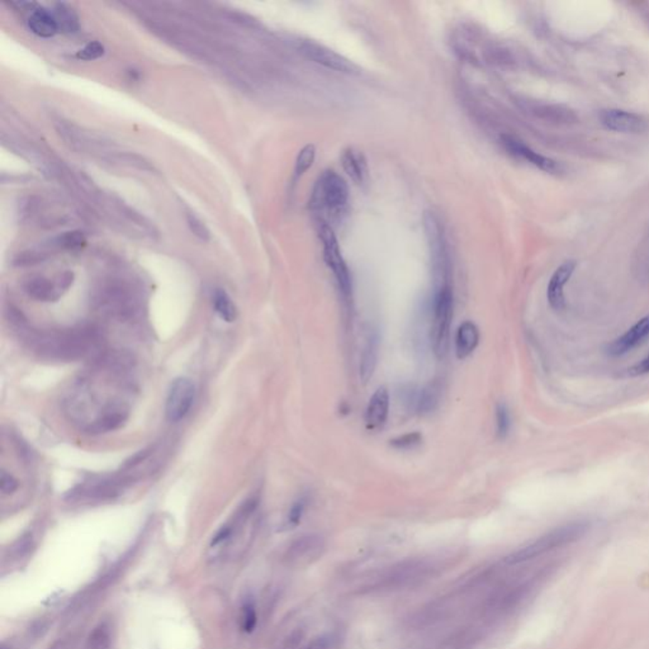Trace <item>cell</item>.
<instances>
[{"mask_svg":"<svg viewBox=\"0 0 649 649\" xmlns=\"http://www.w3.org/2000/svg\"><path fill=\"white\" fill-rule=\"evenodd\" d=\"M423 230L429 245L435 290H439L441 287L450 285V254L440 217L433 211L425 212Z\"/></svg>","mask_w":649,"mask_h":649,"instance_id":"cell-3","label":"cell"},{"mask_svg":"<svg viewBox=\"0 0 649 649\" xmlns=\"http://www.w3.org/2000/svg\"><path fill=\"white\" fill-rule=\"evenodd\" d=\"M527 110L534 113L535 116L543 118L545 121L556 122V123H574L577 122V116L574 110L559 105H545V103H527Z\"/></svg>","mask_w":649,"mask_h":649,"instance_id":"cell-18","label":"cell"},{"mask_svg":"<svg viewBox=\"0 0 649 649\" xmlns=\"http://www.w3.org/2000/svg\"><path fill=\"white\" fill-rule=\"evenodd\" d=\"M649 337V315L633 324L621 337L615 339L608 347L610 357H623L640 347Z\"/></svg>","mask_w":649,"mask_h":649,"instance_id":"cell-14","label":"cell"},{"mask_svg":"<svg viewBox=\"0 0 649 649\" xmlns=\"http://www.w3.org/2000/svg\"><path fill=\"white\" fill-rule=\"evenodd\" d=\"M186 218L189 230L196 238L202 240V241H209L211 240V232H209V227L206 226V223L197 215H194L193 212L188 211L186 213Z\"/></svg>","mask_w":649,"mask_h":649,"instance_id":"cell-32","label":"cell"},{"mask_svg":"<svg viewBox=\"0 0 649 649\" xmlns=\"http://www.w3.org/2000/svg\"><path fill=\"white\" fill-rule=\"evenodd\" d=\"M297 50L305 58L311 60L315 64L324 66L326 69L334 70V71H339L344 74H350V75L359 74L358 66L352 63L349 58L319 42L311 40L298 41Z\"/></svg>","mask_w":649,"mask_h":649,"instance_id":"cell-7","label":"cell"},{"mask_svg":"<svg viewBox=\"0 0 649 649\" xmlns=\"http://www.w3.org/2000/svg\"><path fill=\"white\" fill-rule=\"evenodd\" d=\"M46 251L42 250H27L18 254L17 258L14 259V264L18 267H28V265H36L38 263H42L47 259Z\"/></svg>","mask_w":649,"mask_h":649,"instance_id":"cell-34","label":"cell"},{"mask_svg":"<svg viewBox=\"0 0 649 649\" xmlns=\"http://www.w3.org/2000/svg\"><path fill=\"white\" fill-rule=\"evenodd\" d=\"M18 480L6 470L0 472V491L3 495H12L18 490Z\"/></svg>","mask_w":649,"mask_h":649,"instance_id":"cell-38","label":"cell"},{"mask_svg":"<svg viewBox=\"0 0 649 649\" xmlns=\"http://www.w3.org/2000/svg\"><path fill=\"white\" fill-rule=\"evenodd\" d=\"M389 413V391L381 387L378 389L371 400L368 402L366 410H365L364 421L366 425V429L374 430L381 429L383 425L387 421Z\"/></svg>","mask_w":649,"mask_h":649,"instance_id":"cell-17","label":"cell"},{"mask_svg":"<svg viewBox=\"0 0 649 649\" xmlns=\"http://www.w3.org/2000/svg\"><path fill=\"white\" fill-rule=\"evenodd\" d=\"M3 649H6V648H3Z\"/></svg>","mask_w":649,"mask_h":649,"instance_id":"cell-42","label":"cell"},{"mask_svg":"<svg viewBox=\"0 0 649 649\" xmlns=\"http://www.w3.org/2000/svg\"><path fill=\"white\" fill-rule=\"evenodd\" d=\"M630 374L632 376H644V374H648L649 373V354L644 358L642 362H639L637 364L634 365L630 368Z\"/></svg>","mask_w":649,"mask_h":649,"instance_id":"cell-40","label":"cell"},{"mask_svg":"<svg viewBox=\"0 0 649 649\" xmlns=\"http://www.w3.org/2000/svg\"><path fill=\"white\" fill-rule=\"evenodd\" d=\"M331 639L327 635L315 638L311 643L308 644L306 649H330Z\"/></svg>","mask_w":649,"mask_h":649,"instance_id":"cell-41","label":"cell"},{"mask_svg":"<svg viewBox=\"0 0 649 649\" xmlns=\"http://www.w3.org/2000/svg\"><path fill=\"white\" fill-rule=\"evenodd\" d=\"M501 142L505 146V149L510 152L511 155L519 157L522 160L529 162L534 165L535 168L540 169L547 173L551 174H558L562 172V165L559 162L553 160L551 157H544L539 152L533 150L532 147L525 145L522 139H516L510 134H502L501 136Z\"/></svg>","mask_w":649,"mask_h":649,"instance_id":"cell-11","label":"cell"},{"mask_svg":"<svg viewBox=\"0 0 649 649\" xmlns=\"http://www.w3.org/2000/svg\"><path fill=\"white\" fill-rule=\"evenodd\" d=\"M53 17L58 23V32H63L66 35H73L76 33L80 28V22L79 17L73 6H70L66 3H56L53 6Z\"/></svg>","mask_w":649,"mask_h":649,"instance_id":"cell-25","label":"cell"},{"mask_svg":"<svg viewBox=\"0 0 649 649\" xmlns=\"http://www.w3.org/2000/svg\"><path fill=\"white\" fill-rule=\"evenodd\" d=\"M28 27L32 33L42 38H51L58 32V23L53 13L38 6L29 16Z\"/></svg>","mask_w":649,"mask_h":649,"instance_id":"cell-19","label":"cell"},{"mask_svg":"<svg viewBox=\"0 0 649 649\" xmlns=\"http://www.w3.org/2000/svg\"><path fill=\"white\" fill-rule=\"evenodd\" d=\"M29 344L43 358L69 362L90 353L98 344V337L90 329L36 332Z\"/></svg>","mask_w":649,"mask_h":649,"instance_id":"cell-1","label":"cell"},{"mask_svg":"<svg viewBox=\"0 0 649 649\" xmlns=\"http://www.w3.org/2000/svg\"><path fill=\"white\" fill-rule=\"evenodd\" d=\"M480 342L478 327L470 321H465L459 326L455 335V353L459 359L470 357Z\"/></svg>","mask_w":649,"mask_h":649,"instance_id":"cell-22","label":"cell"},{"mask_svg":"<svg viewBox=\"0 0 649 649\" xmlns=\"http://www.w3.org/2000/svg\"><path fill=\"white\" fill-rule=\"evenodd\" d=\"M307 502V496H302L301 499L297 500L296 502L292 505L290 514H288V517H287V525L288 527H295L301 522L302 516H303V512L306 510Z\"/></svg>","mask_w":649,"mask_h":649,"instance_id":"cell-37","label":"cell"},{"mask_svg":"<svg viewBox=\"0 0 649 649\" xmlns=\"http://www.w3.org/2000/svg\"><path fill=\"white\" fill-rule=\"evenodd\" d=\"M349 199V188L347 181L334 170H324L320 175L310 199V209L316 212H339L342 211Z\"/></svg>","mask_w":649,"mask_h":649,"instance_id":"cell-4","label":"cell"},{"mask_svg":"<svg viewBox=\"0 0 649 649\" xmlns=\"http://www.w3.org/2000/svg\"><path fill=\"white\" fill-rule=\"evenodd\" d=\"M342 168L357 184H364L368 179V165L364 155L358 150L347 149L342 155Z\"/></svg>","mask_w":649,"mask_h":649,"instance_id":"cell-21","label":"cell"},{"mask_svg":"<svg viewBox=\"0 0 649 649\" xmlns=\"http://www.w3.org/2000/svg\"><path fill=\"white\" fill-rule=\"evenodd\" d=\"M379 337L377 331H369L365 337V345L360 358V378L363 382L371 378L377 365Z\"/></svg>","mask_w":649,"mask_h":649,"instance_id":"cell-23","label":"cell"},{"mask_svg":"<svg viewBox=\"0 0 649 649\" xmlns=\"http://www.w3.org/2000/svg\"><path fill=\"white\" fill-rule=\"evenodd\" d=\"M315 157H316V147H315V145L308 144L305 147H302V150L300 151V154L297 157L296 167H295V175H296L297 178L302 176L307 172L308 169L312 167L313 162H315Z\"/></svg>","mask_w":649,"mask_h":649,"instance_id":"cell-29","label":"cell"},{"mask_svg":"<svg viewBox=\"0 0 649 649\" xmlns=\"http://www.w3.org/2000/svg\"><path fill=\"white\" fill-rule=\"evenodd\" d=\"M576 267H577L576 261L566 260L556 268V272L553 273V275L551 277L548 288H547V298H548L549 306L556 311H562L563 308L566 307L564 287L569 282L571 277L574 275Z\"/></svg>","mask_w":649,"mask_h":649,"instance_id":"cell-16","label":"cell"},{"mask_svg":"<svg viewBox=\"0 0 649 649\" xmlns=\"http://www.w3.org/2000/svg\"><path fill=\"white\" fill-rule=\"evenodd\" d=\"M453 290L450 285L435 290L434 315L431 324V344L438 358H444L449 348V335L453 319Z\"/></svg>","mask_w":649,"mask_h":649,"instance_id":"cell-5","label":"cell"},{"mask_svg":"<svg viewBox=\"0 0 649 649\" xmlns=\"http://www.w3.org/2000/svg\"><path fill=\"white\" fill-rule=\"evenodd\" d=\"M110 648V630L105 624H100L94 629L90 634L88 649H108Z\"/></svg>","mask_w":649,"mask_h":649,"instance_id":"cell-33","label":"cell"},{"mask_svg":"<svg viewBox=\"0 0 649 649\" xmlns=\"http://www.w3.org/2000/svg\"><path fill=\"white\" fill-rule=\"evenodd\" d=\"M511 429L510 411L505 403H499L496 407V433L500 439H505Z\"/></svg>","mask_w":649,"mask_h":649,"instance_id":"cell-31","label":"cell"},{"mask_svg":"<svg viewBox=\"0 0 649 649\" xmlns=\"http://www.w3.org/2000/svg\"><path fill=\"white\" fill-rule=\"evenodd\" d=\"M110 204L115 207L117 212L121 215V217L125 218V221L130 222L131 225L137 227L139 230L144 232L147 236H150L151 238H155L159 236V231H157V227L155 225L151 222L146 216L139 213V211L132 209L127 206L126 203L122 202L121 199H112L110 201Z\"/></svg>","mask_w":649,"mask_h":649,"instance_id":"cell-20","label":"cell"},{"mask_svg":"<svg viewBox=\"0 0 649 649\" xmlns=\"http://www.w3.org/2000/svg\"><path fill=\"white\" fill-rule=\"evenodd\" d=\"M600 122L603 127L621 134H642L648 127V122L643 116L614 108L601 110Z\"/></svg>","mask_w":649,"mask_h":649,"instance_id":"cell-12","label":"cell"},{"mask_svg":"<svg viewBox=\"0 0 649 649\" xmlns=\"http://www.w3.org/2000/svg\"><path fill=\"white\" fill-rule=\"evenodd\" d=\"M590 527V524L587 522H574L562 525V527H556L549 533L544 534L533 543L527 544L519 551L514 552L512 554L505 558V562L511 566L525 563L527 561H532L537 556H543L548 552L561 548L563 545L571 544L576 540L582 538Z\"/></svg>","mask_w":649,"mask_h":649,"instance_id":"cell-2","label":"cell"},{"mask_svg":"<svg viewBox=\"0 0 649 649\" xmlns=\"http://www.w3.org/2000/svg\"><path fill=\"white\" fill-rule=\"evenodd\" d=\"M423 441V435L413 431V433H407V434L401 435L399 438H394L391 440V446L399 450H406V449H412Z\"/></svg>","mask_w":649,"mask_h":649,"instance_id":"cell-35","label":"cell"},{"mask_svg":"<svg viewBox=\"0 0 649 649\" xmlns=\"http://www.w3.org/2000/svg\"><path fill=\"white\" fill-rule=\"evenodd\" d=\"M85 243H87V238H85L84 232L78 231V230L64 232L51 241L53 248L61 250L81 249L83 246H85Z\"/></svg>","mask_w":649,"mask_h":649,"instance_id":"cell-27","label":"cell"},{"mask_svg":"<svg viewBox=\"0 0 649 649\" xmlns=\"http://www.w3.org/2000/svg\"><path fill=\"white\" fill-rule=\"evenodd\" d=\"M130 485L126 477H110L98 481L87 482L71 493L73 499L110 500L115 499Z\"/></svg>","mask_w":649,"mask_h":649,"instance_id":"cell-13","label":"cell"},{"mask_svg":"<svg viewBox=\"0 0 649 649\" xmlns=\"http://www.w3.org/2000/svg\"><path fill=\"white\" fill-rule=\"evenodd\" d=\"M105 48L99 41H92L76 53V58L83 61H93L105 55Z\"/></svg>","mask_w":649,"mask_h":649,"instance_id":"cell-36","label":"cell"},{"mask_svg":"<svg viewBox=\"0 0 649 649\" xmlns=\"http://www.w3.org/2000/svg\"><path fill=\"white\" fill-rule=\"evenodd\" d=\"M151 450H152L151 448H147V449H142V450H139V452L136 453L134 455H132L131 458L127 459V460L125 462L123 467H122V470H134V467H137L139 464L142 463V462H145L146 459L149 458V455L151 454Z\"/></svg>","mask_w":649,"mask_h":649,"instance_id":"cell-39","label":"cell"},{"mask_svg":"<svg viewBox=\"0 0 649 649\" xmlns=\"http://www.w3.org/2000/svg\"><path fill=\"white\" fill-rule=\"evenodd\" d=\"M429 568V564L423 561H406L399 563L383 576L378 586L387 590L402 589L406 586L412 585L413 582L423 580L428 574Z\"/></svg>","mask_w":649,"mask_h":649,"instance_id":"cell-10","label":"cell"},{"mask_svg":"<svg viewBox=\"0 0 649 649\" xmlns=\"http://www.w3.org/2000/svg\"><path fill=\"white\" fill-rule=\"evenodd\" d=\"M322 549L324 540L320 535H303L290 545L284 559L290 564H307L312 559H316Z\"/></svg>","mask_w":649,"mask_h":649,"instance_id":"cell-15","label":"cell"},{"mask_svg":"<svg viewBox=\"0 0 649 649\" xmlns=\"http://www.w3.org/2000/svg\"><path fill=\"white\" fill-rule=\"evenodd\" d=\"M110 160L118 162L121 165H126L130 168H136L142 172H155L154 165L151 164L146 157H141L139 154H132V152H117L115 155L110 157Z\"/></svg>","mask_w":649,"mask_h":649,"instance_id":"cell-28","label":"cell"},{"mask_svg":"<svg viewBox=\"0 0 649 649\" xmlns=\"http://www.w3.org/2000/svg\"><path fill=\"white\" fill-rule=\"evenodd\" d=\"M74 273H60L55 278L33 277L24 283V292L32 300L38 302H56L64 296L74 283Z\"/></svg>","mask_w":649,"mask_h":649,"instance_id":"cell-8","label":"cell"},{"mask_svg":"<svg viewBox=\"0 0 649 649\" xmlns=\"http://www.w3.org/2000/svg\"><path fill=\"white\" fill-rule=\"evenodd\" d=\"M441 387L438 382L430 383L423 391L415 396L413 408L420 415H426L434 411L440 402Z\"/></svg>","mask_w":649,"mask_h":649,"instance_id":"cell-24","label":"cell"},{"mask_svg":"<svg viewBox=\"0 0 649 649\" xmlns=\"http://www.w3.org/2000/svg\"><path fill=\"white\" fill-rule=\"evenodd\" d=\"M320 238L324 248V260L326 265L330 268L331 272L337 279V285L342 290V296L349 298L352 296V277L348 265L342 258V249L339 246L335 232L332 227L322 223L320 227Z\"/></svg>","mask_w":649,"mask_h":649,"instance_id":"cell-6","label":"cell"},{"mask_svg":"<svg viewBox=\"0 0 649 649\" xmlns=\"http://www.w3.org/2000/svg\"><path fill=\"white\" fill-rule=\"evenodd\" d=\"M196 397V387L189 378H176L169 389L165 415L170 423H179L191 411Z\"/></svg>","mask_w":649,"mask_h":649,"instance_id":"cell-9","label":"cell"},{"mask_svg":"<svg viewBox=\"0 0 649 649\" xmlns=\"http://www.w3.org/2000/svg\"><path fill=\"white\" fill-rule=\"evenodd\" d=\"M213 307L221 319L226 322H233L238 316V310L230 296L223 290H216L213 293Z\"/></svg>","mask_w":649,"mask_h":649,"instance_id":"cell-26","label":"cell"},{"mask_svg":"<svg viewBox=\"0 0 649 649\" xmlns=\"http://www.w3.org/2000/svg\"><path fill=\"white\" fill-rule=\"evenodd\" d=\"M258 624V615H256L255 605L253 601H245L241 608V618H240V626L245 633L254 632V629Z\"/></svg>","mask_w":649,"mask_h":649,"instance_id":"cell-30","label":"cell"}]
</instances>
